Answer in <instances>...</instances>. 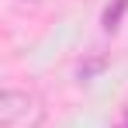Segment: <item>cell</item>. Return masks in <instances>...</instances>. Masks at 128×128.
I'll use <instances>...</instances> for the list:
<instances>
[{
	"mask_svg": "<svg viewBox=\"0 0 128 128\" xmlns=\"http://www.w3.org/2000/svg\"><path fill=\"white\" fill-rule=\"evenodd\" d=\"M107 62H111V59H107L104 52H94V56H86L83 62H80L76 76H80V80H94V76H100V73L107 69Z\"/></svg>",
	"mask_w": 128,
	"mask_h": 128,
	"instance_id": "obj_2",
	"label": "cell"
},
{
	"mask_svg": "<svg viewBox=\"0 0 128 128\" xmlns=\"http://www.w3.org/2000/svg\"><path fill=\"white\" fill-rule=\"evenodd\" d=\"M114 128H128V107H121V114H118V121H114Z\"/></svg>",
	"mask_w": 128,
	"mask_h": 128,
	"instance_id": "obj_4",
	"label": "cell"
},
{
	"mask_svg": "<svg viewBox=\"0 0 128 128\" xmlns=\"http://www.w3.org/2000/svg\"><path fill=\"white\" fill-rule=\"evenodd\" d=\"M125 10H128V0H114V7H107V10H104V31H118Z\"/></svg>",
	"mask_w": 128,
	"mask_h": 128,
	"instance_id": "obj_3",
	"label": "cell"
},
{
	"mask_svg": "<svg viewBox=\"0 0 128 128\" xmlns=\"http://www.w3.org/2000/svg\"><path fill=\"white\" fill-rule=\"evenodd\" d=\"M28 114H35V118H42V107L35 100V94H24V90H4V100H0V118H4V125L14 128L21 118Z\"/></svg>",
	"mask_w": 128,
	"mask_h": 128,
	"instance_id": "obj_1",
	"label": "cell"
}]
</instances>
